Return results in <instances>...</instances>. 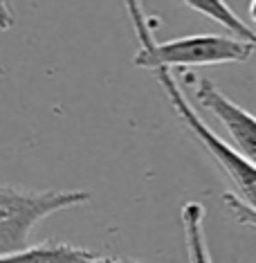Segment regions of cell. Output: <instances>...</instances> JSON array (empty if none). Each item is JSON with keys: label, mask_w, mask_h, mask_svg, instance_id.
I'll return each mask as SVG.
<instances>
[{"label": "cell", "mask_w": 256, "mask_h": 263, "mask_svg": "<svg viewBox=\"0 0 256 263\" xmlns=\"http://www.w3.org/2000/svg\"><path fill=\"white\" fill-rule=\"evenodd\" d=\"M0 263H144V261L99 254L88 248H79V245L56 241V238H47V241L34 243L16 254L0 256Z\"/></svg>", "instance_id": "5"}, {"label": "cell", "mask_w": 256, "mask_h": 263, "mask_svg": "<svg viewBox=\"0 0 256 263\" xmlns=\"http://www.w3.org/2000/svg\"><path fill=\"white\" fill-rule=\"evenodd\" d=\"M133 32L137 36V52L133 63L137 68L155 72L160 68H198V65H220V63H243L256 52V43L241 41L223 34H193L173 41L157 43L153 23L146 16L142 0H122Z\"/></svg>", "instance_id": "1"}, {"label": "cell", "mask_w": 256, "mask_h": 263, "mask_svg": "<svg viewBox=\"0 0 256 263\" xmlns=\"http://www.w3.org/2000/svg\"><path fill=\"white\" fill-rule=\"evenodd\" d=\"M182 3L187 5L189 9L202 14L205 18L223 25L231 36H236L241 41H249V43H256V32L245 21H241V16H238L225 0H182Z\"/></svg>", "instance_id": "6"}, {"label": "cell", "mask_w": 256, "mask_h": 263, "mask_svg": "<svg viewBox=\"0 0 256 263\" xmlns=\"http://www.w3.org/2000/svg\"><path fill=\"white\" fill-rule=\"evenodd\" d=\"M155 79L160 83V88L164 90L166 99L171 101L175 115L180 117V122L187 126V130L191 133L198 144L211 155V160L216 162L220 169L225 171V176L231 180V184L236 187V196L243 202H247L249 207L256 212V166L243 155L241 151H236L231 144L223 140L220 135H216L213 130L205 124L195 108L189 104L187 95L182 92V88L178 86L173 72L169 68H160L155 70Z\"/></svg>", "instance_id": "3"}, {"label": "cell", "mask_w": 256, "mask_h": 263, "mask_svg": "<svg viewBox=\"0 0 256 263\" xmlns=\"http://www.w3.org/2000/svg\"><path fill=\"white\" fill-rule=\"evenodd\" d=\"M90 198L86 189H25L0 180V256L29 248V236L41 220Z\"/></svg>", "instance_id": "2"}, {"label": "cell", "mask_w": 256, "mask_h": 263, "mask_svg": "<svg viewBox=\"0 0 256 263\" xmlns=\"http://www.w3.org/2000/svg\"><path fill=\"white\" fill-rule=\"evenodd\" d=\"M182 227L189 263H213L205 236V207L200 202H187L182 207Z\"/></svg>", "instance_id": "7"}, {"label": "cell", "mask_w": 256, "mask_h": 263, "mask_svg": "<svg viewBox=\"0 0 256 263\" xmlns=\"http://www.w3.org/2000/svg\"><path fill=\"white\" fill-rule=\"evenodd\" d=\"M223 202L227 205L229 212L234 214V218L238 220V223H243V225L256 230V212L247 205V202H243L236 194H231V191H225L223 194Z\"/></svg>", "instance_id": "8"}, {"label": "cell", "mask_w": 256, "mask_h": 263, "mask_svg": "<svg viewBox=\"0 0 256 263\" xmlns=\"http://www.w3.org/2000/svg\"><path fill=\"white\" fill-rule=\"evenodd\" d=\"M247 11H249V18H252V23L256 25V0H249V7H247Z\"/></svg>", "instance_id": "9"}, {"label": "cell", "mask_w": 256, "mask_h": 263, "mask_svg": "<svg viewBox=\"0 0 256 263\" xmlns=\"http://www.w3.org/2000/svg\"><path fill=\"white\" fill-rule=\"evenodd\" d=\"M184 83L191 88L195 104L200 108L209 110L227 128L236 151H241L256 166V115L241 108L236 101H231L207 77H198V74L189 72V74H184Z\"/></svg>", "instance_id": "4"}]
</instances>
